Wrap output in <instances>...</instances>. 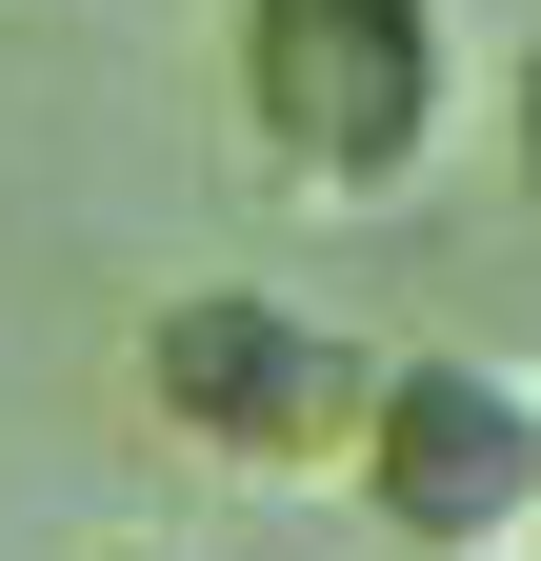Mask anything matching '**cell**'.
<instances>
[{
  "instance_id": "5",
  "label": "cell",
  "mask_w": 541,
  "mask_h": 561,
  "mask_svg": "<svg viewBox=\"0 0 541 561\" xmlns=\"http://www.w3.org/2000/svg\"><path fill=\"white\" fill-rule=\"evenodd\" d=\"M120 561H200V541H120Z\"/></svg>"
},
{
  "instance_id": "2",
  "label": "cell",
  "mask_w": 541,
  "mask_h": 561,
  "mask_svg": "<svg viewBox=\"0 0 541 561\" xmlns=\"http://www.w3.org/2000/svg\"><path fill=\"white\" fill-rule=\"evenodd\" d=\"M361 381H381V341H342L321 301H281V280H181V301L141 321V401H161V442L221 461V481H342Z\"/></svg>"
},
{
  "instance_id": "3",
  "label": "cell",
  "mask_w": 541,
  "mask_h": 561,
  "mask_svg": "<svg viewBox=\"0 0 541 561\" xmlns=\"http://www.w3.org/2000/svg\"><path fill=\"white\" fill-rule=\"evenodd\" d=\"M342 502L401 561H541V381L482 362V341H422V362L361 381Z\"/></svg>"
},
{
  "instance_id": "4",
  "label": "cell",
  "mask_w": 541,
  "mask_h": 561,
  "mask_svg": "<svg viewBox=\"0 0 541 561\" xmlns=\"http://www.w3.org/2000/svg\"><path fill=\"white\" fill-rule=\"evenodd\" d=\"M502 181H521V201H541V41H521V60H502Z\"/></svg>"
},
{
  "instance_id": "1",
  "label": "cell",
  "mask_w": 541,
  "mask_h": 561,
  "mask_svg": "<svg viewBox=\"0 0 541 561\" xmlns=\"http://www.w3.org/2000/svg\"><path fill=\"white\" fill-rule=\"evenodd\" d=\"M241 140L301 201H422L461 140V21L441 0H241Z\"/></svg>"
}]
</instances>
